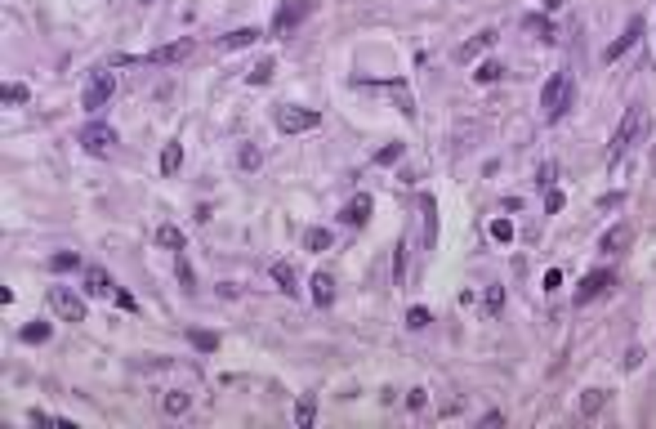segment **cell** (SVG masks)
<instances>
[{
	"mask_svg": "<svg viewBox=\"0 0 656 429\" xmlns=\"http://www.w3.org/2000/svg\"><path fill=\"white\" fill-rule=\"evenodd\" d=\"M571 98H576V76H571V68L553 72V76L545 81V90H541V112H545V121H563L567 108H571Z\"/></svg>",
	"mask_w": 656,
	"mask_h": 429,
	"instance_id": "cell-1",
	"label": "cell"
},
{
	"mask_svg": "<svg viewBox=\"0 0 656 429\" xmlns=\"http://www.w3.org/2000/svg\"><path fill=\"white\" fill-rule=\"evenodd\" d=\"M643 130H647V108H643V103H634L625 117H620L616 135H612V143H608V161H612V166H616V161L638 143V135H643Z\"/></svg>",
	"mask_w": 656,
	"mask_h": 429,
	"instance_id": "cell-2",
	"label": "cell"
},
{
	"mask_svg": "<svg viewBox=\"0 0 656 429\" xmlns=\"http://www.w3.org/2000/svg\"><path fill=\"white\" fill-rule=\"evenodd\" d=\"M112 94H116V72L112 68L85 72V90H80V108H85V112H103Z\"/></svg>",
	"mask_w": 656,
	"mask_h": 429,
	"instance_id": "cell-3",
	"label": "cell"
},
{
	"mask_svg": "<svg viewBox=\"0 0 656 429\" xmlns=\"http://www.w3.org/2000/svg\"><path fill=\"white\" fill-rule=\"evenodd\" d=\"M192 54V36H183V41H175V45H161V49H152V54H116V63L121 68H130V63H147V68H170V63H183Z\"/></svg>",
	"mask_w": 656,
	"mask_h": 429,
	"instance_id": "cell-4",
	"label": "cell"
},
{
	"mask_svg": "<svg viewBox=\"0 0 656 429\" xmlns=\"http://www.w3.org/2000/svg\"><path fill=\"white\" fill-rule=\"evenodd\" d=\"M76 143L85 148L90 157H116V130L112 125H103V121H90V125H80V135H76Z\"/></svg>",
	"mask_w": 656,
	"mask_h": 429,
	"instance_id": "cell-5",
	"label": "cell"
},
{
	"mask_svg": "<svg viewBox=\"0 0 656 429\" xmlns=\"http://www.w3.org/2000/svg\"><path fill=\"white\" fill-rule=\"evenodd\" d=\"M322 125V112H313V108H291V103H281L277 108V130L281 135H308V130Z\"/></svg>",
	"mask_w": 656,
	"mask_h": 429,
	"instance_id": "cell-6",
	"label": "cell"
},
{
	"mask_svg": "<svg viewBox=\"0 0 656 429\" xmlns=\"http://www.w3.org/2000/svg\"><path fill=\"white\" fill-rule=\"evenodd\" d=\"M308 14H313V0H281L277 14H273V27H268V31H273V36H291V31L304 23Z\"/></svg>",
	"mask_w": 656,
	"mask_h": 429,
	"instance_id": "cell-7",
	"label": "cell"
},
{
	"mask_svg": "<svg viewBox=\"0 0 656 429\" xmlns=\"http://www.w3.org/2000/svg\"><path fill=\"white\" fill-rule=\"evenodd\" d=\"M612 286H616V273H612V269H594V273L580 277V286H576V295H571V300H576V309H585V304H594L598 295H608Z\"/></svg>",
	"mask_w": 656,
	"mask_h": 429,
	"instance_id": "cell-8",
	"label": "cell"
},
{
	"mask_svg": "<svg viewBox=\"0 0 656 429\" xmlns=\"http://www.w3.org/2000/svg\"><path fill=\"white\" fill-rule=\"evenodd\" d=\"M49 309H54L58 322H85V300L67 286H49Z\"/></svg>",
	"mask_w": 656,
	"mask_h": 429,
	"instance_id": "cell-9",
	"label": "cell"
},
{
	"mask_svg": "<svg viewBox=\"0 0 656 429\" xmlns=\"http://www.w3.org/2000/svg\"><path fill=\"white\" fill-rule=\"evenodd\" d=\"M85 295H94V300H112L116 295V282L108 277V269H98V264H85Z\"/></svg>",
	"mask_w": 656,
	"mask_h": 429,
	"instance_id": "cell-10",
	"label": "cell"
},
{
	"mask_svg": "<svg viewBox=\"0 0 656 429\" xmlns=\"http://www.w3.org/2000/svg\"><path fill=\"white\" fill-rule=\"evenodd\" d=\"M638 36H643V19H630V27H625V36H616L608 49H603V63H616L620 54H630V49L638 45Z\"/></svg>",
	"mask_w": 656,
	"mask_h": 429,
	"instance_id": "cell-11",
	"label": "cell"
},
{
	"mask_svg": "<svg viewBox=\"0 0 656 429\" xmlns=\"http://www.w3.org/2000/svg\"><path fill=\"white\" fill-rule=\"evenodd\" d=\"M371 210H375V202H371V192H358V197H353V202L340 210V219L348 224V228H362L366 219H371Z\"/></svg>",
	"mask_w": 656,
	"mask_h": 429,
	"instance_id": "cell-12",
	"label": "cell"
},
{
	"mask_svg": "<svg viewBox=\"0 0 656 429\" xmlns=\"http://www.w3.org/2000/svg\"><path fill=\"white\" fill-rule=\"evenodd\" d=\"M259 36H264L259 27H237V31H228V36H219V49H224V54H232V49H246V45H255Z\"/></svg>",
	"mask_w": 656,
	"mask_h": 429,
	"instance_id": "cell-13",
	"label": "cell"
},
{
	"mask_svg": "<svg viewBox=\"0 0 656 429\" xmlns=\"http://www.w3.org/2000/svg\"><path fill=\"white\" fill-rule=\"evenodd\" d=\"M308 286H313V304H317V309H330V300H335V277L322 269V273H313Z\"/></svg>",
	"mask_w": 656,
	"mask_h": 429,
	"instance_id": "cell-14",
	"label": "cell"
},
{
	"mask_svg": "<svg viewBox=\"0 0 656 429\" xmlns=\"http://www.w3.org/2000/svg\"><path fill=\"white\" fill-rule=\"evenodd\" d=\"M630 228L625 224H616V228H608V233H603V242H598V251L603 255H616V251H625V246H630Z\"/></svg>",
	"mask_w": 656,
	"mask_h": 429,
	"instance_id": "cell-15",
	"label": "cell"
},
{
	"mask_svg": "<svg viewBox=\"0 0 656 429\" xmlns=\"http://www.w3.org/2000/svg\"><path fill=\"white\" fill-rule=\"evenodd\" d=\"M273 282L281 286V295H291V300L299 295V277H295V269H291L286 259H277V264H273Z\"/></svg>",
	"mask_w": 656,
	"mask_h": 429,
	"instance_id": "cell-16",
	"label": "cell"
},
{
	"mask_svg": "<svg viewBox=\"0 0 656 429\" xmlns=\"http://www.w3.org/2000/svg\"><path fill=\"white\" fill-rule=\"evenodd\" d=\"M491 45H496V31H478L474 41H464V45L456 49V58H460V63H469L474 54H482V49H491Z\"/></svg>",
	"mask_w": 656,
	"mask_h": 429,
	"instance_id": "cell-17",
	"label": "cell"
},
{
	"mask_svg": "<svg viewBox=\"0 0 656 429\" xmlns=\"http://www.w3.org/2000/svg\"><path fill=\"white\" fill-rule=\"evenodd\" d=\"M179 166H183V143H179V139H170V143L161 148V175L170 179V175H179Z\"/></svg>",
	"mask_w": 656,
	"mask_h": 429,
	"instance_id": "cell-18",
	"label": "cell"
},
{
	"mask_svg": "<svg viewBox=\"0 0 656 429\" xmlns=\"http://www.w3.org/2000/svg\"><path fill=\"white\" fill-rule=\"evenodd\" d=\"M420 210H425V246H433L437 242V202L425 192L420 197Z\"/></svg>",
	"mask_w": 656,
	"mask_h": 429,
	"instance_id": "cell-19",
	"label": "cell"
},
{
	"mask_svg": "<svg viewBox=\"0 0 656 429\" xmlns=\"http://www.w3.org/2000/svg\"><path fill=\"white\" fill-rule=\"evenodd\" d=\"M603 407H608V389H585V393H580V416H585V420L598 416Z\"/></svg>",
	"mask_w": 656,
	"mask_h": 429,
	"instance_id": "cell-20",
	"label": "cell"
},
{
	"mask_svg": "<svg viewBox=\"0 0 656 429\" xmlns=\"http://www.w3.org/2000/svg\"><path fill=\"white\" fill-rule=\"evenodd\" d=\"M157 246H165V251H175V255H179L183 246H188V237H183L175 224H161V228H157Z\"/></svg>",
	"mask_w": 656,
	"mask_h": 429,
	"instance_id": "cell-21",
	"label": "cell"
},
{
	"mask_svg": "<svg viewBox=\"0 0 656 429\" xmlns=\"http://www.w3.org/2000/svg\"><path fill=\"white\" fill-rule=\"evenodd\" d=\"M188 407H192V393L188 389H170V393H165V416H183Z\"/></svg>",
	"mask_w": 656,
	"mask_h": 429,
	"instance_id": "cell-22",
	"label": "cell"
},
{
	"mask_svg": "<svg viewBox=\"0 0 656 429\" xmlns=\"http://www.w3.org/2000/svg\"><path fill=\"white\" fill-rule=\"evenodd\" d=\"M313 420H317V403H313V393H304V398L295 403V425H299V429H308Z\"/></svg>",
	"mask_w": 656,
	"mask_h": 429,
	"instance_id": "cell-23",
	"label": "cell"
},
{
	"mask_svg": "<svg viewBox=\"0 0 656 429\" xmlns=\"http://www.w3.org/2000/svg\"><path fill=\"white\" fill-rule=\"evenodd\" d=\"M49 269H54V273H72V269H85V259H80L76 251H58L54 259H49Z\"/></svg>",
	"mask_w": 656,
	"mask_h": 429,
	"instance_id": "cell-24",
	"label": "cell"
},
{
	"mask_svg": "<svg viewBox=\"0 0 656 429\" xmlns=\"http://www.w3.org/2000/svg\"><path fill=\"white\" fill-rule=\"evenodd\" d=\"M523 27H527V31H536L541 41H553V36H558V31H553V23H549V19H541V14H527V19H523Z\"/></svg>",
	"mask_w": 656,
	"mask_h": 429,
	"instance_id": "cell-25",
	"label": "cell"
},
{
	"mask_svg": "<svg viewBox=\"0 0 656 429\" xmlns=\"http://www.w3.org/2000/svg\"><path fill=\"white\" fill-rule=\"evenodd\" d=\"M273 68H277V63H273V58H259V63H255V68H250V72H246V81H250V86H268V81H273Z\"/></svg>",
	"mask_w": 656,
	"mask_h": 429,
	"instance_id": "cell-26",
	"label": "cell"
},
{
	"mask_svg": "<svg viewBox=\"0 0 656 429\" xmlns=\"http://www.w3.org/2000/svg\"><path fill=\"white\" fill-rule=\"evenodd\" d=\"M330 233H326V228H308V233H304V251H330Z\"/></svg>",
	"mask_w": 656,
	"mask_h": 429,
	"instance_id": "cell-27",
	"label": "cell"
},
{
	"mask_svg": "<svg viewBox=\"0 0 656 429\" xmlns=\"http://www.w3.org/2000/svg\"><path fill=\"white\" fill-rule=\"evenodd\" d=\"M175 273H179V282H183V291H192L197 286V273H192V264H188V255H175Z\"/></svg>",
	"mask_w": 656,
	"mask_h": 429,
	"instance_id": "cell-28",
	"label": "cell"
},
{
	"mask_svg": "<svg viewBox=\"0 0 656 429\" xmlns=\"http://www.w3.org/2000/svg\"><path fill=\"white\" fill-rule=\"evenodd\" d=\"M0 98H5V103L14 108V103H27V98H31V90L23 86V81H9V86H5V90H0Z\"/></svg>",
	"mask_w": 656,
	"mask_h": 429,
	"instance_id": "cell-29",
	"label": "cell"
},
{
	"mask_svg": "<svg viewBox=\"0 0 656 429\" xmlns=\"http://www.w3.org/2000/svg\"><path fill=\"white\" fill-rule=\"evenodd\" d=\"M188 340H192V349H201V353H214L219 349V336L214 331H188Z\"/></svg>",
	"mask_w": 656,
	"mask_h": 429,
	"instance_id": "cell-30",
	"label": "cell"
},
{
	"mask_svg": "<svg viewBox=\"0 0 656 429\" xmlns=\"http://www.w3.org/2000/svg\"><path fill=\"white\" fill-rule=\"evenodd\" d=\"M237 161H241V170H259V148L255 143H241V153H237Z\"/></svg>",
	"mask_w": 656,
	"mask_h": 429,
	"instance_id": "cell-31",
	"label": "cell"
},
{
	"mask_svg": "<svg viewBox=\"0 0 656 429\" xmlns=\"http://www.w3.org/2000/svg\"><path fill=\"white\" fill-rule=\"evenodd\" d=\"M504 76V68H500V63H482V68L474 72V81H478V86H491V81H500Z\"/></svg>",
	"mask_w": 656,
	"mask_h": 429,
	"instance_id": "cell-32",
	"label": "cell"
},
{
	"mask_svg": "<svg viewBox=\"0 0 656 429\" xmlns=\"http://www.w3.org/2000/svg\"><path fill=\"white\" fill-rule=\"evenodd\" d=\"M41 340H49V322H31V326H23V344H41Z\"/></svg>",
	"mask_w": 656,
	"mask_h": 429,
	"instance_id": "cell-33",
	"label": "cell"
},
{
	"mask_svg": "<svg viewBox=\"0 0 656 429\" xmlns=\"http://www.w3.org/2000/svg\"><path fill=\"white\" fill-rule=\"evenodd\" d=\"M402 153H407V143H389V148H380V153H375V166H393Z\"/></svg>",
	"mask_w": 656,
	"mask_h": 429,
	"instance_id": "cell-34",
	"label": "cell"
},
{
	"mask_svg": "<svg viewBox=\"0 0 656 429\" xmlns=\"http://www.w3.org/2000/svg\"><path fill=\"white\" fill-rule=\"evenodd\" d=\"M393 282L407 286V242H397V264H393Z\"/></svg>",
	"mask_w": 656,
	"mask_h": 429,
	"instance_id": "cell-35",
	"label": "cell"
},
{
	"mask_svg": "<svg viewBox=\"0 0 656 429\" xmlns=\"http://www.w3.org/2000/svg\"><path fill=\"white\" fill-rule=\"evenodd\" d=\"M500 304H504V286H500V282H491V286H486V313L496 318V313H500Z\"/></svg>",
	"mask_w": 656,
	"mask_h": 429,
	"instance_id": "cell-36",
	"label": "cell"
},
{
	"mask_svg": "<svg viewBox=\"0 0 656 429\" xmlns=\"http://www.w3.org/2000/svg\"><path fill=\"white\" fill-rule=\"evenodd\" d=\"M429 322H433V318H429V309H407V326H411V331H425Z\"/></svg>",
	"mask_w": 656,
	"mask_h": 429,
	"instance_id": "cell-37",
	"label": "cell"
},
{
	"mask_svg": "<svg viewBox=\"0 0 656 429\" xmlns=\"http://www.w3.org/2000/svg\"><path fill=\"white\" fill-rule=\"evenodd\" d=\"M491 237L496 242H514V224L509 219H491Z\"/></svg>",
	"mask_w": 656,
	"mask_h": 429,
	"instance_id": "cell-38",
	"label": "cell"
},
{
	"mask_svg": "<svg viewBox=\"0 0 656 429\" xmlns=\"http://www.w3.org/2000/svg\"><path fill=\"white\" fill-rule=\"evenodd\" d=\"M563 202H567V197H563L558 188H545V210H549V214H558V210H563Z\"/></svg>",
	"mask_w": 656,
	"mask_h": 429,
	"instance_id": "cell-39",
	"label": "cell"
},
{
	"mask_svg": "<svg viewBox=\"0 0 656 429\" xmlns=\"http://www.w3.org/2000/svg\"><path fill=\"white\" fill-rule=\"evenodd\" d=\"M620 202H625V192H608V197H603V202H598V206H603V210H616Z\"/></svg>",
	"mask_w": 656,
	"mask_h": 429,
	"instance_id": "cell-40",
	"label": "cell"
},
{
	"mask_svg": "<svg viewBox=\"0 0 656 429\" xmlns=\"http://www.w3.org/2000/svg\"><path fill=\"white\" fill-rule=\"evenodd\" d=\"M112 300H116V304H121V309H130V313H134V309H139V304H134V295H130V291H116V295H112Z\"/></svg>",
	"mask_w": 656,
	"mask_h": 429,
	"instance_id": "cell-41",
	"label": "cell"
},
{
	"mask_svg": "<svg viewBox=\"0 0 656 429\" xmlns=\"http://www.w3.org/2000/svg\"><path fill=\"white\" fill-rule=\"evenodd\" d=\"M536 184H541V188H549V184H553V166H541V175H536Z\"/></svg>",
	"mask_w": 656,
	"mask_h": 429,
	"instance_id": "cell-42",
	"label": "cell"
},
{
	"mask_svg": "<svg viewBox=\"0 0 656 429\" xmlns=\"http://www.w3.org/2000/svg\"><path fill=\"white\" fill-rule=\"evenodd\" d=\"M558 282H563V273H558V269H549V273H545V291H553Z\"/></svg>",
	"mask_w": 656,
	"mask_h": 429,
	"instance_id": "cell-43",
	"label": "cell"
},
{
	"mask_svg": "<svg viewBox=\"0 0 656 429\" xmlns=\"http://www.w3.org/2000/svg\"><path fill=\"white\" fill-rule=\"evenodd\" d=\"M638 362H643V349H630V353H625V367L634 371V367H638Z\"/></svg>",
	"mask_w": 656,
	"mask_h": 429,
	"instance_id": "cell-44",
	"label": "cell"
},
{
	"mask_svg": "<svg viewBox=\"0 0 656 429\" xmlns=\"http://www.w3.org/2000/svg\"><path fill=\"white\" fill-rule=\"evenodd\" d=\"M541 5H545V9H563V5H567V0H541Z\"/></svg>",
	"mask_w": 656,
	"mask_h": 429,
	"instance_id": "cell-45",
	"label": "cell"
},
{
	"mask_svg": "<svg viewBox=\"0 0 656 429\" xmlns=\"http://www.w3.org/2000/svg\"><path fill=\"white\" fill-rule=\"evenodd\" d=\"M139 5H152V0H139Z\"/></svg>",
	"mask_w": 656,
	"mask_h": 429,
	"instance_id": "cell-46",
	"label": "cell"
}]
</instances>
